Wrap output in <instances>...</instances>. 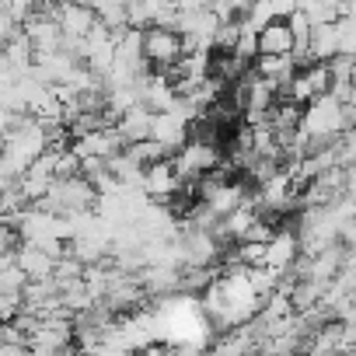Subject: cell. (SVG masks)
<instances>
[{
	"mask_svg": "<svg viewBox=\"0 0 356 356\" xmlns=\"http://www.w3.org/2000/svg\"><path fill=\"white\" fill-rule=\"evenodd\" d=\"M182 56H186V49H182V35L178 32H168V29H147L143 32V63H147L150 74L171 70Z\"/></svg>",
	"mask_w": 356,
	"mask_h": 356,
	"instance_id": "cell-1",
	"label": "cell"
},
{
	"mask_svg": "<svg viewBox=\"0 0 356 356\" xmlns=\"http://www.w3.org/2000/svg\"><path fill=\"white\" fill-rule=\"evenodd\" d=\"M290 53H293V35H290L286 18H280L259 32V56H290Z\"/></svg>",
	"mask_w": 356,
	"mask_h": 356,
	"instance_id": "cell-2",
	"label": "cell"
},
{
	"mask_svg": "<svg viewBox=\"0 0 356 356\" xmlns=\"http://www.w3.org/2000/svg\"><path fill=\"white\" fill-rule=\"evenodd\" d=\"M60 356H81V353H60Z\"/></svg>",
	"mask_w": 356,
	"mask_h": 356,
	"instance_id": "cell-3",
	"label": "cell"
}]
</instances>
